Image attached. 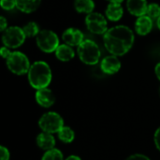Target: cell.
Instances as JSON below:
<instances>
[{"label": "cell", "instance_id": "6da1fadb", "mask_svg": "<svg viewBox=\"0 0 160 160\" xmlns=\"http://www.w3.org/2000/svg\"><path fill=\"white\" fill-rule=\"evenodd\" d=\"M134 34L126 25H116L107 30L103 36L107 51L116 56L125 55L134 44Z\"/></svg>", "mask_w": 160, "mask_h": 160}, {"label": "cell", "instance_id": "7a4b0ae2", "mask_svg": "<svg viewBox=\"0 0 160 160\" xmlns=\"http://www.w3.org/2000/svg\"><path fill=\"white\" fill-rule=\"evenodd\" d=\"M30 85L38 90L46 88L52 81V70L50 66L44 61L34 62L27 73Z\"/></svg>", "mask_w": 160, "mask_h": 160}, {"label": "cell", "instance_id": "3957f363", "mask_svg": "<svg viewBox=\"0 0 160 160\" xmlns=\"http://www.w3.org/2000/svg\"><path fill=\"white\" fill-rule=\"evenodd\" d=\"M77 52L81 61L90 66L98 64L101 54L98 44L91 39H84L78 46Z\"/></svg>", "mask_w": 160, "mask_h": 160}, {"label": "cell", "instance_id": "277c9868", "mask_svg": "<svg viewBox=\"0 0 160 160\" xmlns=\"http://www.w3.org/2000/svg\"><path fill=\"white\" fill-rule=\"evenodd\" d=\"M6 60L8 69L16 75H23L28 73L31 67L27 56L21 52H10Z\"/></svg>", "mask_w": 160, "mask_h": 160}, {"label": "cell", "instance_id": "5b68a950", "mask_svg": "<svg viewBox=\"0 0 160 160\" xmlns=\"http://www.w3.org/2000/svg\"><path fill=\"white\" fill-rule=\"evenodd\" d=\"M36 39L38 47L42 52L47 53L55 52L57 47L59 46L58 36L52 30H40V32L36 37Z\"/></svg>", "mask_w": 160, "mask_h": 160}, {"label": "cell", "instance_id": "8992f818", "mask_svg": "<svg viewBox=\"0 0 160 160\" xmlns=\"http://www.w3.org/2000/svg\"><path fill=\"white\" fill-rule=\"evenodd\" d=\"M38 126L43 132L48 133H58L64 127V120L60 114L54 112H49L44 113L39 121Z\"/></svg>", "mask_w": 160, "mask_h": 160}, {"label": "cell", "instance_id": "52a82bcc", "mask_svg": "<svg viewBox=\"0 0 160 160\" xmlns=\"http://www.w3.org/2000/svg\"><path fill=\"white\" fill-rule=\"evenodd\" d=\"M26 37L22 28L19 26H10L7 28L2 35V41L4 45L10 49H15L22 45Z\"/></svg>", "mask_w": 160, "mask_h": 160}, {"label": "cell", "instance_id": "ba28073f", "mask_svg": "<svg viewBox=\"0 0 160 160\" xmlns=\"http://www.w3.org/2000/svg\"><path fill=\"white\" fill-rule=\"evenodd\" d=\"M85 24L87 29L97 35H104L108 30V22L106 18L98 12H91L85 18Z\"/></svg>", "mask_w": 160, "mask_h": 160}, {"label": "cell", "instance_id": "9c48e42d", "mask_svg": "<svg viewBox=\"0 0 160 160\" xmlns=\"http://www.w3.org/2000/svg\"><path fill=\"white\" fill-rule=\"evenodd\" d=\"M100 68L102 71L106 74L112 75L117 73L121 68V62L118 59V56L111 54L104 57L101 61Z\"/></svg>", "mask_w": 160, "mask_h": 160}, {"label": "cell", "instance_id": "30bf717a", "mask_svg": "<svg viewBox=\"0 0 160 160\" xmlns=\"http://www.w3.org/2000/svg\"><path fill=\"white\" fill-rule=\"evenodd\" d=\"M62 38L66 44L71 47H74V46L78 47L84 40L83 34L82 33V31L73 27L66 29L62 35Z\"/></svg>", "mask_w": 160, "mask_h": 160}, {"label": "cell", "instance_id": "8fae6325", "mask_svg": "<svg viewBox=\"0 0 160 160\" xmlns=\"http://www.w3.org/2000/svg\"><path fill=\"white\" fill-rule=\"evenodd\" d=\"M36 101L41 107L49 108L54 103L55 98H54V95H53L52 91L46 87V88L37 90V92H36Z\"/></svg>", "mask_w": 160, "mask_h": 160}, {"label": "cell", "instance_id": "7c38bea8", "mask_svg": "<svg viewBox=\"0 0 160 160\" xmlns=\"http://www.w3.org/2000/svg\"><path fill=\"white\" fill-rule=\"evenodd\" d=\"M127 8L130 14L140 17L146 15L148 4L146 0H128Z\"/></svg>", "mask_w": 160, "mask_h": 160}, {"label": "cell", "instance_id": "4fadbf2b", "mask_svg": "<svg viewBox=\"0 0 160 160\" xmlns=\"http://www.w3.org/2000/svg\"><path fill=\"white\" fill-rule=\"evenodd\" d=\"M153 28V20L148 15L138 17L135 22V30L140 36H146Z\"/></svg>", "mask_w": 160, "mask_h": 160}, {"label": "cell", "instance_id": "5bb4252c", "mask_svg": "<svg viewBox=\"0 0 160 160\" xmlns=\"http://www.w3.org/2000/svg\"><path fill=\"white\" fill-rule=\"evenodd\" d=\"M124 14V9L121 6V3H110L106 8L105 15L106 17L112 22L119 21Z\"/></svg>", "mask_w": 160, "mask_h": 160}, {"label": "cell", "instance_id": "9a60e30c", "mask_svg": "<svg viewBox=\"0 0 160 160\" xmlns=\"http://www.w3.org/2000/svg\"><path fill=\"white\" fill-rule=\"evenodd\" d=\"M37 143H38V147H40L43 150L48 151V150H51V149L54 148L55 139H54V137L52 136V133L42 132V133L38 135Z\"/></svg>", "mask_w": 160, "mask_h": 160}, {"label": "cell", "instance_id": "2e32d148", "mask_svg": "<svg viewBox=\"0 0 160 160\" xmlns=\"http://www.w3.org/2000/svg\"><path fill=\"white\" fill-rule=\"evenodd\" d=\"M75 55V52L72 49L71 46L68 44H60L56 51H55V56L58 60L62 62H68L71 59H73Z\"/></svg>", "mask_w": 160, "mask_h": 160}, {"label": "cell", "instance_id": "e0dca14e", "mask_svg": "<svg viewBox=\"0 0 160 160\" xmlns=\"http://www.w3.org/2000/svg\"><path fill=\"white\" fill-rule=\"evenodd\" d=\"M41 0H16V8L24 12L31 13L38 9Z\"/></svg>", "mask_w": 160, "mask_h": 160}, {"label": "cell", "instance_id": "ac0fdd59", "mask_svg": "<svg viewBox=\"0 0 160 160\" xmlns=\"http://www.w3.org/2000/svg\"><path fill=\"white\" fill-rule=\"evenodd\" d=\"M74 8L80 13L89 14L93 12L95 8V3L93 0H75Z\"/></svg>", "mask_w": 160, "mask_h": 160}, {"label": "cell", "instance_id": "d6986e66", "mask_svg": "<svg viewBox=\"0 0 160 160\" xmlns=\"http://www.w3.org/2000/svg\"><path fill=\"white\" fill-rule=\"evenodd\" d=\"M58 137L63 142L70 143L75 139V133L69 127H63L58 132Z\"/></svg>", "mask_w": 160, "mask_h": 160}, {"label": "cell", "instance_id": "ffe728a7", "mask_svg": "<svg viewBox=\"0 0 160 160\" xmlns=\"http://www.w3.org/2000/svg\"><path fill=\"white\" fill-rule=\"evenodd\" d=\"M22 30H23V33H24V35H25L26 38H34V37H37L38 34L40 32L39 26L35 22H29L28 23H26L22 27Z\"/></svg>", "mask_w": 160, "mask_h": 160}, {"label": "cell", "instance_id": "44dd1931", "mask_svg": "<svg viewBox=\"0 0 160 160\" xmlns=\"http://www.w3.org/2000/svg\"><path fill=\"white\" fill-rule=\"evenodd\" d=\"M41 160H64V158L60 150L56 148H52L51 150H48L43 155Z\"/></svg>", "mask_w": 160, "mask_h": 160}, {"label": "cell", "instance_id": "7402d4cb", "mask_svg": "<svg viewBox=\"0 0 160 160\" xmlns=\"http://www.w3.org/2000/svg\"><path fill=\"white\" fill-rule=\"evenodd\" d=\"M146 15H148L152 20H158L160 16V6L157 3H151L148 5Z\"/></svg>", "mask_w": 160, "mask_h": 160}, {"label": "cell", "instance_id": "603a6c76", "mask_svg": "<svg viewBox=\"0 0 160 160\" xmlns=\"http://www.w3.org/2000/svg\"><path fill=\"white\" fill-rule=\"evenodd\" d=\"M0 6L5 10H11L16 8V0H1Z\"/></svg>", "mask_w": 160, "mask_h": 160}, {"label": "cell", "instance_id": "cb8c5ba5", "mask_svg": "<svg viewBox=\"0 0 160 160\" xmlns=\"http://www.w3.org/2000/svg\"><path fill=\"white\" fill-rule=\"evenodd\" d=\"M0 160H9V151L5 147H0Z\"/></svg>", "mask_w": 160, "mask_h": 160}, {"label": "cell", "instance_id": "d4e9b609", "mask_svg": "<svg viewBox=\"0 0 160 160\" xmlns=\"http://www.w3.org/2000/svg\"><path fill=\"white\" fill-rule=\"evenodd\" d=\"M126 160H151L148 157L142 155V154H135L130 156L129 158H128Z\"/></svg>", "mask_w": 160, "mask_h": 160}, {"label": "cell", "instance_id": "484cf974", "mask_svg": "<svg viewBox=\"0 0 160 160\" xmlns=\"http://www.w3.org/2000/svg\"><path fill=\"white\" fill-rule=\"evenodd\" d=\"M154 140H155V144H156L157 148L160 151V128L157 129V131L155 133Z\"/></svg>", "mask_w": 160, "mask_h": 160}, {"label": "cell", "instance_id": "4316f807", "mask_svg": "<svg viewBox=\"0 0 160 160\" xmlns=\"http://www.w3.org/2000/svg\"><path fill=\"white\" fill-rule=\"evenodd\" d=\"M7 26H8V21L5 17L1 16L0 17V29L2 32H4L6 29H7Z\"/></svg>", "mask_w": 160, "mask_h": 160}, {"label": "cell", "instance_id": "83f0119b", "mask_svg": "<svg viewBox=\"0 0 160 160\" xmlns=\"http://www.w3.org/2000/svg\"><path fill=\"white\" fill-rule=\"evenodd\" d=\"M0 52H1V55L5 58V59H7L8 58V56L10 54V51H9V48H8V47H2L1 48V50H0Z\"/></svg>", "mask_w": 160, "mask_h": 160}, {"label": "cell", "instance_id": "f1b7e54d", "mask_svg": "<svg viewBox=\"0 0 160 160\" xmlns=\"http://www.w3.org/2000/svg\"><path fill=\"white\" fill-rule=\"evenodd\" d=\"M155 72H156L157 77L160 80V62L156 66V68H155Z\"/></svg>", "mask_w": 160, "mask_h": 160}, {"label": "cell", "instance_id": "f546056e", "mask_svg": "<svg viewBox=\"0 0 160 160\" xmlns=\"http://www.w3.org/2000/svg\"><path fill=\"white\" fill-rule=\"evenodd\" d=\"M66 160H82L79 157H77V156H69L68 158Z\"/></svg>", "mask_w": 160, "mask_h": 160}, {"label": "cell", "instance_id": "4dcf8cb0", "mask_svg": "<svg viewBox=\"0 0 160 160\" xmlns=\"http://www.w3.org/2000/svg\"><path fill=\"white\" fill-rule=\"evenodd\" d=\"M107 1H109L110 3H122L123 2V0H107Z\"/></svg>", "mask_w": 160, "mask_h": 160}, {"label": "cell", "instance_id": "1f68e13d", "mask_svg": "<svg viewBox=\"0 0 160 160\" xmlns=\"http://www.w3.org/2000/svg\"><path fill=\"white\" fill-rule=\"evenodd\" d=\"M157 24H158V29L160 30V16L158 17V19L157 20Z\"/></svg>", "mask_w": 160, "mask_h": 160}, {"label": "cell", "instance_id": "d6a6232c", "mask_svg": "<svg viewBox=\"0 0 160 160\" xmlns=\"http://www.w3.org/2000/svg\"><path fill=\"white\" fill-rule=\"evenodd\" d=\"M159 95H160V88H159Z\"/></svg>", "mask_w": 160, "mask_h": 160}]
</instances>
